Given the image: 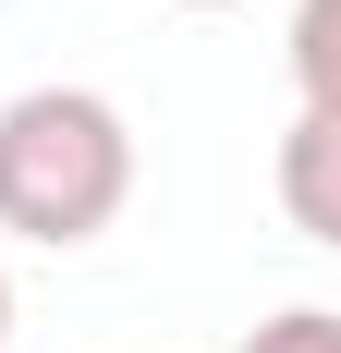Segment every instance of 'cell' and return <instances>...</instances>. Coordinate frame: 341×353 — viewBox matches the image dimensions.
Wrapping results in <instances>:
<instances>
[{"mask_svg": "<svg viewBox=\"0 0 341 353\" xmlns=\"http://www.w3.org/2000/svg\"><path fill=\"white\" fill-rule=\"evenodd\" d=\"M280 208H293V232H305V244L341 256V122L293 110V134H280Z\"/></svg>", "mask_w": 341, "mask_h": 353, "instance_id": "2", "label": "cell"}, {"mask_svg": "<svg viewBox=\"0 0 341 353\" xmlns=\"http://www.w3.org/2000/svg\"><path fill=\"white\" fill-rule=\"evenodd\" d=\"M0 341H12V268H0Z\"/></svg>", "mask_w": 341, "mask_h": 353, "instance_id": "5", "label": "cell"}, {"mask_svg": "<svg viewBox=\"0 0 341 353\" xmlns=\"http://www.w3.org/2000/svg\"><path fill=\"white\" fill-rule=\"evenodd\" d=\"M135 208V122L98 85H25L0 98V232L25 244H98Z\"/></svg>", "mask_w": 341, "mask_h": 353, "instance_id": "1", "label": "cell"}, {"mask_svg": "<svg viewBox=\"0 0 341 353\" xmlns=\"http://www.w3.org/2000/svg\"><path fill=\"white\" fill-rule=\"evenodd\" d=\"M183 12H232V0H183Z\"/></svg>", "mask_w": 341, "mask_h": 353, "instance_id": "6", "label": "cell"}, {"mask_svg": "<svg viewBox=\"0 0 341 353\" xmlns=\"http://www.w3.org/2000/svg\"><path fill=\"white\" fill-rule=\"evenodd\" d=\"M244 353H341V317L329 305H280L269 329H244Z\"/></svg>", "mask_w": 341, "mask_h": 353, "instance_id": "4", "label": "cell"}, {"mask_svg": "<svg viewBox=\"0 0 341 353\" xmlns=\"http://www.w3.org/2000/svg\"><path fill=\"white\" fill-rule=\"evenodd\" d=\"M293 85L317 122H341V0H293Z\"/></svg>", "mask_w": 341, "mask_h": 353, "instance_id": "3", "label": "cell"}]
</instances>
